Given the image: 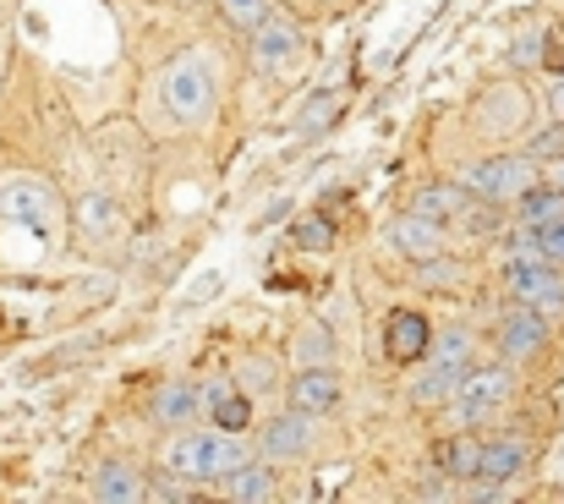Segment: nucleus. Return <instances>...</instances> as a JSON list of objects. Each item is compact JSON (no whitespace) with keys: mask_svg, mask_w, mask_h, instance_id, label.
I'll list each match as a JSON object with an SVG mask.
<instances>
[{"mask_svg":"<svg viewBox=\"0 0 564 504\" xmlns=\"http://www.w3.org/2000/svg\"><path fill=\"white\" fill-rule=\"evenodd\" d=\"M165 461H171V472H176V478L214 483V478H225L230 467H241V461H247V450H241V439H230V433L219 428V433H182V439H171Z\"/></svg>","mask_w":564,"mask_h":504,"instance_id":"f257e3e1","label":"nucleus"},{"mask_svg":"<svg viewBox=\"0 0 564 504\" xmlns=\"http://www.w3.org/2000/svg\"><path fill=\"white\" fill-rule=\"evenodd\" d=\"M460 181L471 186V197H482V203H505V197H521V192L538 181V160H532V154H494V160L471 165Z\"/></svg>","mask_w":564,"mask_h":504,"instance_id":"f03ea898","label":"nucleus"},{"mask_svg":"<svg viewBox=\"0 0 564 504\" xmlns=\"http://www.w3.org/2000/svg\"><path fill=\"white\" fill-rule=\"evenodd\" d=\"M505 286H510L516 302H527V308H538V313H564L560 264H549V258H538V253H532V258H510Z\"/></svg>","mask_w":564,"mask_h":504,"instance_id":"7ed1b4c3","label":"nucleus"},{"mask_svg":"<svg viewBox=\"0 0 564 504\" xmlns=\"http://www.w3.org/2000/svg\"><path fill=\"white\" fill-rule=\"evenodd\" d=\"M165 110L176 121H203L214 110V72L203 61H176L165 72Z\"/></svg>","mask_w":564,"mask_h":504,"instance_id":"20e7f679","label":"nucleus"},{"mask_svg":"<svg viewBox=\"0 0 564 504\" xmlns=\"http://www.w3.org/2000/svg\"><path fill=\"white\" fill-rule=\"evenodd\" d=\"M516 395V378L510 367H482V373H466L460 389H455V417L460 422H482L494 406H505Z\"/></svg>","mask_w":564,"mask_h":504,"instance_id":"39448f33","label":"nucleus"},{"mask_svg":"<svg viewBox=\"0 0 564 504\" xmlns=\"http://www.w3.org/2000/svg\"><path fill=\"white\" fill-rule=\"evenodd\" d=\"M0 219H17L28 230H50L55 225V192L44 181H11L0 192Z\"/></svg>","mask_w":564,"mask_h":504,"instance_id":"423d86ee","label":"nucleus"},{"mask_svg":"<svg viewBox=\"0 0 564 504\" xmlns=\"http://www.w3.org/2000/svg\"><path fill=\"white\" fill-rule=\"evenodd\" d=\"M291 406L296 411H307V417H324V411H335L340 406V378L329 373V367H296V378H291Z\"/></svg>","mask_w":564,"mask_h":504,"instance_id":"0eeeda50","label":"nucleus"},{"mask_svg":"<svg viewBox=\"0 0 564 504\" xmlns=\"http://www.w3.org/2000/svg\"><path fill=\"white\" fill-rule=\"evenodd\" d=\"M307 444H313V417L296 406L263 428V461H296V455H307Z\"/></svg>","mask_w":564,"mask_h":504,"instance_id":"6e6552de","label":"nucleus"},{"mask_svg":"<svg viewBox=\"0 0 564 504\" xmlns=\"http://www.w3.org/2000/svg\"><path fill=\"white\" fill-rule=\"evenodd\" d=\"M549 345V324H543V313L538 308H516L505 324H499V351L510 356V362H521V356H538Z\"/></svg>","mask_w":564,"mask_h":504,"instance_id":"1a4fd4ad","label":"nucleus"},{"mask_svg":"<svg viewBox=\"0 0 564 504\" xmlns=\"http://www.w3.org/2000/svg\"><path fill=\"white\" fill-rule=\"evenodd\" d=\"M94 500L138 504V500H149V478L132 461H105V467H94Z\"/></svg>","mask_w":564,"mask_h":504,"instance_id":"9d476101","label":"nucleus"},{"mask_svg":"<svg viewBox=\"0 0 564 504\" xmlns=\"http://www.w3.org/2000/svg\"><path fill=\"white\" fill-rule=\"evenodd\" d=\"M433 345V330H427V319L422 313H389V324H383V351H389V362H416L422 351Z\"/></svg>","mask_w":564,"mask_h":504,"instance_id":"9b49d317","label":"nucleus"},{"mask_svg":"<svg viewBox=\"0 0 564 504\" xmlns=\"http://www.w3.org/2000/svg\"><path fill=\"white\" fill-rule=\"evenodd\" d=\"M252 55H258L263 66H285V61L302 55V33H296L285 17H263V22L252 28Z\"/></svg>","mask_w":564,"mask_h":504,"instance_id":"f8f14e48","label":"nucleus"},{"mask_svg":"<svg viewBox=\"0 0 564 504\" xmlns=\"http://www.w3.org/2000/svg\"><path fill=\"white\" fill-rule=\"evenodd\" d=\"M521 467H527V444H521L516 433H505V439H482L477 483H510V478H521Z\"/></svg>","mask_w":564,"mask_h":504,"instance_id":"ddd939ff","label":"nucleus"},{"mask_svg":"<svg viewBox=\"0 0 564 504\" xmlns=\"http://www.w3.org/2000/svg\"><path fill=\"white\" fill-rule=\"evenodd\" d=\"M466 367L471 362H455V356H433V367L411 384V400L416 406H444V400H455V389H460V378H466Z\"/></svg>","mask_w":564,"mask_h":504,"instance_id":"4468645a","label":"nucleus"},{"mask_svg":"<svg viewBox=\"0 0 564 504\" xmlns=\"http://www.w3.org/2000/svg\"><path fill=\"white\" fill-rule=\"evenodd\" d=\"M219 494L236 504H269L280 489H274V472H269V461L263 467H252V461H241V467H230L225 478H219Z\"/></svg>","mask_w":564,"mask_h":504,"instance_id":"2eb2a0df","label":"nucleus"},{"mask_svg":"<svg viewBox=\"0 0 564 504\" xmlns=\"http://www.w3.org/2000/svg\"><path fill=\"white\" fill-rule=\"evenodd\" d=\"M416 214H427V219H438V225H449V219H466L471 214V186L460 181V186H444V181H433V186H422L416 192V203H411Z\"/></svg>","mask_w":564,"mask_h":504,"instance_id":"dca6fc26","label":"nucleus"},{"mask_svg":"<svg viewBox=\"0 0 564 504\" xmlns=\"http://www.w3.org/2000/svg\"><path fill=\"white\" fill-rule=\"evenodd\" d=\"M438 230H444L438 219H427V214H416V208H411L405 219H394V225H389V242H394V247H405V253H416V258H427V253L438 247Z\"/></svg>","mask_w":564,"mask_h":504,"instance_id":"f3484780","label":"nucleus"},{"mask_svg":"<svg viewBox=\"0 0 564 504\" xmlns=\"http://www.w3.org/2000/svg\"><path fill=\"white\" fill-rule=\"evenodd\" d=\"M203 406L214 411V422H219L225 433H241V428L252 422V406H247V395H236L230 384H214V389L203 395Z\"/></svg>","mask_w":564,"mask_h":504,"instance_id":"a211bd4d","label":"nucleus"},{"mask_svg":"<svg viewBox=\"0 0 564 504\" xmlns=\"http://www.w3.org/2000/svg\"><path fill=\"white\" fill-rule=\"evenodd\" d=\"M549 219H564V186H527L521 192V225H549Z\"/></svg>","mask_w":564,"mask_h":504,"instance_id":"6ab92c4d","label":"nucleus"},{"mask_svg":"<svg viewBox=\"0 0 564 504\" xmlns=\"http://www.w3.org/2000/svg\"><path fill=\"white\" fill-rule=\"evenodd\" d=\"M116 219H121V208H116L110 197H83V203H77V230L94 236V242L116 236Z\"/></svg>","mask_w":564,"mask_h":504,"instance_id":"aec40b11","label":"nucleus"},{"mask_svg":"<svg viewBox=\"0 0 564 504\" xmlns=\"http://www.w3.org/2000/svg\"><path fill=\"white\" fill-rule=\"evenodd\" d=\"M197 411H203V400H197V389H187V384H171V389L154 400V417H160L165 428H182Z\"/></svg>","mask_w":564,"mask_h":504,"instance_id":"412c9836","label":"nucleus"},{"mask_svg":"<svg viewBox=\"0 0 564 504\" xmlns=\"http://www.w3.org/2000/svg\"><path fill=\"white\" fill-rule=\"evenodd\" d=\"M329 356H335V340H329L324 324H307V330L296 335V345H291V362H296V367H329Z\"/></svg>","mask_w":564,"mask_h":504,"instance_id":"4be33fe9","label":"nucleus"},{"mask_svg":"<svg viewBox=\"0 0 564 504\" xmlns=\"http://www.w3.org/2000/svg\"><path fill=\"white\" fill-rule=\"evenodd\" d=\"M477 455H482V439H449V444H438V467L449 478H477Z\"/></svg>","mask_w":564,"mask_h":504,"instance_id":"5701e85b","label":"nucleus"},{"mask_svg":"<svg viewBox=\"0 0 564 504\" xmlns=\"http://www.w3.org/2000/svg\"><path fill=\"white\" fill-rule=\"evenodd\" d=\"M527 247L549 264L564 269V219H549V225H527Z\"/></svg>","mask_w":564,"mask_h":504,"instance_id":"b1692460","label":"nucleus"},{"mask_svg":"<svg viewBox=\"0 0 564 504\" xmlns=\"http://www.w3.org/2000/svg\"><path fill=\"white\" fill-rule=\"evenodd\" d=\"M219 11H225V22H236V28H258L263 17H274V0H214Z\"/></svg>","mask_w":564,"mask_h":504,"instance_id":"393cba45","label":"nucleus"},{"mask_svg":"<svg viewBox=\"0 0 564 504\" xmlns=\"http://www.w3.org/2000/svg\"><path fill=\"white\" fill-rule=\"evenodd\" d=\"M329 242H335V225H329V219L313 214V219L296 225V247H329Z\"/></svg>","mask_w":564,"mask_h":504,"instance_id":"a878e982","label":"nucleus"},{"mask_svg":"<svg viewBox=\"0 0 564 504\" xmlns=\"http://www.w3.org/2000/svg\"><path fill=\"white\" fill-rule=\"evenodd\" d=\"M149 500L182 504V500H192V494H187V489H182V483H176V478H154V483H149Z\"/></svg>","mask_w":564,"mask_h":504,"instance_id":"bb28decb","label":"nucleus"},{"mask_svg":"<svg viewBox=\"0 0 564 504\" xmlns=\"http://www.w3.org/2000/svg\"><path fill=\"white\" fill-rule=\"evenodd\" d=\"M422 264H427V269H422V280H427V286H449V280H455V269H449V258H433V253H427Z\"/></svg>","mask_w":564,"mask_h":504,"instance_id":"cd10ccee","label":"nucleus"},{"mask_svg":"<svg viewBox=\"0 0 564 504\" xmlns=\"http://www.w3.org/2000/svg\"><path fill=\"white\" fill-rule=\"evenodd\" d=\"M543 154H564V127H549V132L532 143V160H543Z\"/></svg>","mask_w":564,"mask_h":504,"instance_id":"c85d7f7f","label":"nucleus"},{"mask_svg":"<svg viewBox=\"0 0 564 504\" xmlns=\"http://www.w3.org/2000/svg\"><path fill=\"white\" fill-rule=\"evenodd\" d=\"M449 483H455V478L444 472V478H427V483H422L416 494H422V500H455V489H449Z\"/></svg>","mask_w":564,"mask_h":504,"instance_id":"c756f323","label":"nucleus"},{"mask_svg":"<svg viewBox=\"0 0 564 504\" xmlns=\"http://www.w3.org/2000/svg\"><path fill=\"white\" fill-rule=\"evenodd\" d=\"M554 186H564V154L554 160Z\"/></svg>","mask_w":564,"mask_h":504,"instance_id":"7c9ffc66","label":"nucleus"},{"mask_svg":"<svg viewBox=\"0 0 564 504\" xmlns=\"http://www.w3.org/2000/svg\"><path fill=\"white\" fill-rule=\"evenodd\" d=\"M554 110H560V116H564V83H560V94H554Z\"/></svg>","mask_w":564,"mask_h":504,"instance_id":"2f4dec72","label":"nucleus"}]
</instances>
